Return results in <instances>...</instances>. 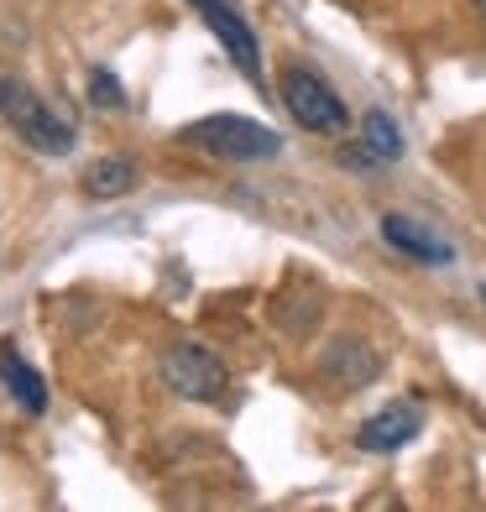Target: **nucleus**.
Masks as SVG:
<instances>
[{
    "label": "nucleus",
    "mask_w": 486,
    "mask_h": 512,
    "mask_svg": "<svg viewBox=\"0 0 486 512\" xmlns=\"http://www.w3.org/2000/svg\"><path fill=\"white\" fill-rule=\"evenodd\" d=\"M183 142L210 152V157H225V162H272L283 152V136L262 121H246V115H210V121H194L183 131Z\"/></svg>",
    "instance_id": "f257e3e1"
},
{
    "label": "nucleus",
    "mask_w": 486,
    "mask_h": 512,
    "mask_svg": "<svg viewBox=\"0 0 486 512\" xmlns=\"http://www.w3.org/2000/svg\"><path fill=\"white\" fill-rule=\"evenodd\" d=\"M0 115H6V126H11L27 147H37L42 157H68V152H74V131H68L58 115L37 100L32 84L0 79Z\"/></svg>",
    "instance_id": "f03ea898"
},
{
    "label": "nucleus",
    "mask_w": 486,
    "mask_h": 512,
    "mask_svg": "<svg viewBox=\"0 0 486 512\" xmlns=\"http://www.w3.org/2000/svg\"><path fill=\"white\" fill-rule=\"evenodd\" d=\"M277 89H283V105H288V115L304 131L335 136V131H345V121H351V115H345V100L314 74V68H304V63H293Z\"/></svg>",
    "instance_id": "7ed1b4c3"
},
{
    "label": "nucleus",
    "mask_w": 486,
    "mask_h": 512,
    "mask_svg": "<svg viewBox=\"0 0 486 512\" xmlns=\"http://www.w3.org/2000/svg\"><path fill=\"white\" fill-rule=\"evenodd\" d=\"M162 382L189 403H215L230 387L220 356H210L204 345H173V351H162Z\"/></svg>",
    "instance_id": "20e7f679"
},
{
    "label": "nucleus",
    "mask_w": 486,
    "mask_h": 512,
    "mask_svg": "<svg viewBox=\"0 0 486 512\" xmlns=\"http://www.w3.org/2000/svg\"><path fill=\"white\" fill-rule=\"evenodd\" d=\"M189 6L204 16V27L225 42V53L236 58L241 74H246L251 84H262V48H257V37H251V27L241 21V11L230 6V0H189Z\"/></svg>",
    "instance_id": "39448f33"
},
{
    "label": "nucleus",
    "mask_w": 486,
    "mask_h": 512,
    "mask_svg": "<svg viewBox=\"0 0 486 512\" xmlns=\"http://www.w3.org/2000/svg\"><path fill=\"white\" fill-rule=\"evenodd\" d=\"M419 429H424V408L419 403H387L382 413H372L356 429V445L372 450V455H392V450H403L408 439H419Z\"/></svg>",
    "instance_id": "423d86ee"
},
{
    "label": "nucleus",
    "mask_w": 486,
    "mask_h": 512,
    "mask_svg": "<svg viewBox=\"0 0 486 512\" xmlns=\"http://www.w3.org/2000/svg\"><path fill=\"white\" fill-rule=\"evenodd\" d=\"M382 241H387L392 251L413 256V262H424V267H450V262H455V246H450L445 236H434L429 225L408 220V215H382Z\"/></svg>",
    "instance_id": "0eeeda50"
},
{
    "label": "nucleus",
    "mask_w": 486,
    "mask_h": 512,
    "mask_svg": "<svg viewBox=\"0 0 486 512\" xmlns=\"http://www.w3.org/2000/svg\"><path fill=\"white\" fill-rule=\"evenodd\" d=\"M382 371L377 351H366L361 340H335L330 351H324V377L340 382V387H366Z\"/></svg>",
    "instance_id": "6e6552de"
},
{
    "label": "nucleus",
    "mask_w": 486,
    "mask_h": 512,
    "mask_svg": "<svg viewBox=\"0 0 486 512\" xmlns=\"http://www.w3.org/2000/svg\"><path fill=\"white\" fill-rule=\"evenodd\" d=\"M0 382L27 413H48V382L37 377V366L16 356V345H0Z\"/></svg>",
    "instance_id": "1a4fd4ad"
},
{
    "label": "nucleus",
    "mask_w": 486,
    "mask_h": 512,
    "mask_svg": "<svg viewBox=\"0 0 486 512\" xmlns=\"http://www.w3.org/2000/svg\"><path fill=\"white\" fill-rule=\"evenodd\" d=\"M136 189V162L126 157H105V162H89L84 168V194L89 199H121Z\"/></svg>",
    "instance_id": "9d476101"
},
{
    "label": "nucleus",
    "mask_w": 486,
    "mask_h": 512,
    "mask_svg": "<svg viewBox=\"0 0 486 512\" xmlns=\"http://www.w3.org/2000/svg\"><path fill=\"white\" fill-rule=\"evenodd\" d=\"M361 142H366V152H372L377 162H398L403 157V131H398V121H392L387 110H372L361 121Z\"/></svg>",
    "instance_id": "9b49d317"
},
{
    "label": "nucleus",
    "mask_w": 486,
    "mask_h": 512,
    "mask_svg": "<svg viewBox=\"0 0 486 512\" xmlns=\"http://www.w3.org/2000/svg\"><path fill=\"white\" fill-rule=\"evenodd\" d=\"M89 100H95L100 110H126V89L110 68H95V74H89Z\"/></svg>",
    "instance_id": "f8f14e48"
},
{
    "label": "nucleus",
    "mask_w": 486,
    "mask_h": 512,
    "mask_svg": "<svg viewBox=\"0 0 486 512\" xmlns=\"http://www.w3.org/2000/svg\"><path fill=\"white\" fill-rule=\"evenodd\" d=\"M476 6H481V16H486V0H476Z\"/></svg>",
    "instance_id": "ddd939ff"
}]
</instances>
